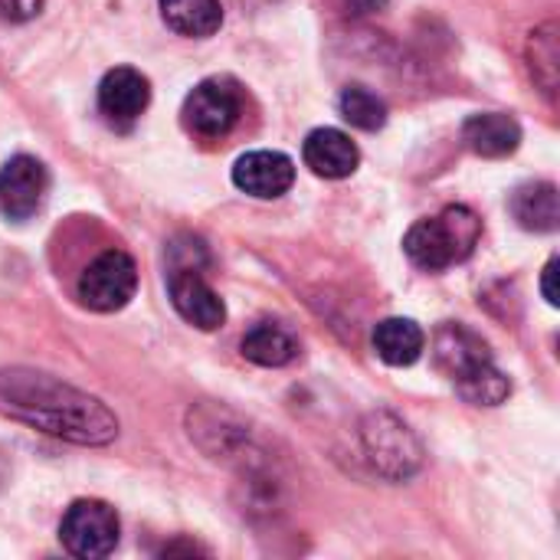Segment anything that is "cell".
I'll use <instances>...</instances> for the list:
<instances>
[{
	"mask_svg": "<svg viewBox=\"0 0 560 560\" xmlns=\"http://www.w3.org/2000/svg\"><path fill=\"white\" fill-rule=\"evenodd\" d=\"M0 413L79 446H105L118 436V420L102 400L36 371L0 374Z\"/></svg>",
	"mask_w": 560,
	"mask_h": 560,
	"instance_id": "obj_1",
	"label": "cell"
},
{
	"mask_svg": "<svg viewBox=\"0 0 560 560\" xmlns=\"http://www.w3.org/2000/svg\"><path fill=\"white\" fill-rule=\"evenodd\" d=\"M482 236V220L469 207H446L440 217L420 220L407 230L404 249L413 259V266L427 272L450 269L453 262H463Z\"/></svg>",
	"mask_w": 560,
	"mask_h": 560,
	"instance_id": "obj_2",
	"label": "cell"
},
{
	"mask_svg": "<svg viewBox=\"0 0 560 560\" xmlns=\"http://www.w3.org/2000/svg\"><path fill=\"white\" fill-rule=\"evenodd\" d=\"M118 535H121V525H118L115 509L105 502H95V499L72 502L59 525L62 548L72 558L82 560L108 558L118 545Z\"/></svg>",
	"mask_w": 560,
	"mask_h": 560,
	"instance_id": "obj_3",
	"label": "cell"
},
{
	"mask_svg": "<svg viewBox=\"0 0 560 560\" xmlns=\"http://www.w3.org/2000/svg\"><path fill=\"white\" fill-rule=\"evenodd\" d=\"M135 289H138L135 259L121 249H108L95 262L85 266L75 292H79V302L92 312H118L131 302Z\"/></svg>",
	"mask_w": 560,
	"mask_h": 560,
	"instance_id": "obj_4",
	"label": "cell"
},
{
	"mask_svg": "<svg viewBox=\"0 0 560 560\" xmlns=\"http://www.w3.org/2000/svg\"><path fill=\"white\" fill-rule=\"evenodd\" d=\"M243 115L240 89L226 79H207L184 98V125L200 138L226 135Z\"/></svg>",
	"mask_w": 560,
	"mask_h": 560,
	"instance_id": "obj_5",
	"label": "cell"
},
{
	"mask_svg": "<svg viewBox=\"0 0 560 560\" xmlns=\"http://www.w3.org/2000/svg\"><path fill=\"white\" fill-rule=\"evenodd\" d=\"M46 190H49V174L36 158L16 154L0 167V210H3V217L30 220L43 207Z\"/></svg>",
	"mask_w": 560,
	"mask_h": 560,
	"instance_id": "obj_6",
	"label": "cell"
},
{
	"mask_svg": "<svg viewBox=\"0 0 560 560\" xmlns=\"http://www.w3.org/2000/svg\"><path fill=\"white\" fill-rule=\"evenodd\" d=\"M364 446H368L371 463L381 472L397 476V479L400 476H410L413 466L420 463L417 440L410 436V430L400 420H394L387 413H377V417L368 420V427H364Z\"/></svg>",
	"mask_w": 560,
	"mask_h": 560,
	"instance_id": "obj_7",
	"label": "cell"
},
{
	"mask_svg": "<svg viewBox=\"0 0 560 560\" xmlns=\"http://www.w3.org/2000/svg\"><path fill=\"white\" fill-rule=\"evenodd\" d=\"M171 302L177 308V315L200 328V331H217L223 322H226V308H223V299L207 285V279L194 269V266H180L171 272Z\"/></svg>",
	"mask_w": 560,
	"mask_h": 560,
	"instance_id": "obj_8",
	"label": "cell"
},
{
	"mask_svg": "<svg viewBox=\"0 0 560 560\" xmlns=\"http://www.w3.org/2000/svg\"><path fill=\"white\" fill-rule=\"evenodd\" d=\"M295 180V164L282 151H249L233 164V184L256 197V200H276L282 197Z\"/></svg>",
	"mask_w": 560,
	"mask_h": 560,
	"instance_id": "obj_9",
	"label": "cell"
},
{
	"mask_svg": "<svg viewBox=\"0 0 560 560\" xmlns=\"http://www.w3.org/2000/svg\"><path fill=\"white\" fill-rule=\"evenodd\" d=\"M433 358H436V368L453 384H459V381H466L476 371H482V368L492 364L489 345L476 331H469L463 325H443L436 331V338H433Z\"/></svg>",
	"mask_w": 560,
	"mask_h": 560,
	"instance_id": "obj_10",
	"label": "cell"
},
{
	"mask_svg": "<svg viewBox=\"0 0 560 560\" xmlns=\"http://www.w3.org/2000/svg\"><path fill=\"white\" fill-rule=\"evenodd\" d=\"M148 102H151V85L138 69L118 66L105 72L98 85V108L112 125H131L148 108Z\"/></svg>",
	"mask_w": 560,
	"mask_h": 560,
	"instance_id": "obj_11",
	"label": "cell"
},
{
	"mask_svg": "<svg viewBox=\"0 0 560 560\" xmlns=\"http://www.w3.org/2000/svg\"><path fill=\"white\" fill-rule=\"evenodd\" d=\"M302 158L318 177H328V180L351 177L361 164L358 144L338 128H315L302 144Z\"/></svg>",
	"mask_w": 560,
	"mask_h": 560,
	"instance_id": "obj_12",
	"label": "cell"
},
{
	"mask_svg": "<svg viewBox=\"0 0 560 560\" xmlns=\"http://www.w3.org/2000/svg\"><path fill=\"white\" fill-rule=\"evenodd\" d=\"M463 138L482 158H509L522 144V128L512 115L479 112L463 125Z\"/></svg>",
	"mask_w": 560,
	"mask_h": 560,
	"instance_id": "obj_13",
	"label": "cell"
},
{
	"mask_svg": "<svg viewBox=\"0 0 560 560\" xmlns=\"http://www.w3.org/2000/svg\"><path fill=\"white\" fill-rule=\"evenodd\" d=\"M374 351L390 368H410L427 348V335L413 318H384L374 328Z\"/></svg>",
	"mask_w": 560,
	"mask_h": 560,
	"instance_id": "obj_14",
	"label": "cell"
},
{
	"mask_svg": "<svg viewBox=\"0 0 560 560\" xmlns=\"http://www.w3.org/2000/svg\"><path fill=\"white\" fill-rule=\"evenodd\" d=\"M243 358L259 368H285L299 358V341L276 322H259L243 335Z\"/></svg>",
	"mask_w": 560,
	"mask_h": 560,
	"instance_id": "obj_15",
	"label": "cell"
},
{
	"mask_svg": "<svg viewBox=\"0 0 560 560\" xmlns=\"http://www.w3.org/2000/svg\"><path fill=\"white\" fill-rule=\"evenodd\" d=\"M512 213H515V220H518L525 230H535V233H551V230H558V187H555V184H545V180L518 187L515 197H512Z\"/></svg>",
	"mask_w": 560,
	"mask_h": 560,
	"instance_id": "obj_16",
	"label": "cell"
},
{
	"mask_svg": "<svg viewBox=\"0 0 560 560\" xmlns=\"http://www.w3.org/2000/svg\"><path fill=\"white\" fill-rule=\"evenodd\" d=\"M161 16L174 33L194 39L213 36L223 23L220 0H161Z\"/></svg>",
	"mask_w": 560,
	"mask_h": 560,
	"instance_id": "obj_17",
	"label": "cell"
},
{
	"mask_svg": "<svg viewBox=\"0 0 560 560\" xmlns=\"http://www.w3.org/2000/svg\"><path fill=\"white\" fill-rule=\"evenodd\" d=\"M528 59H532V75L541 85L545 95L558 92V62H560V46H558V26L545 23L541 30L532 33L528 43Z\"/></svg>",
	"mask_w": 560,
	"mask_h": 560,
	"instance_id": "obj_18",
	"label": "cell"
},
{
	"mask_svg": "<svg viewBox=\"0 0 560 560\" xmlns=\"http://www.w3.org/2000/svg\"><path fill=\"white\" fill-rule=\"evenodd\" d=\"M338 108H341V118L348 125L361 128V131H377L387 121V105L371 89H364V85H348L341 92Z\"/></svg>",
	"mask_w": 560,
	"mask_h": 560,
	"instance_id": "obj_19",
	"label": "cell"
},
{
	"mask_svg": "<svg viewBox=\"0 0 560 560\" xmlns=\"http://www.w3.org/2000/svg\"><path fill=\"white\" fill-rule=\"evenodd\" d=\"M456 387H459V394H463L469 404H476V407H499V404L512 394L509 377H505L495 364H489V368L476 371L472 377L459 381Z\"/></svg>",
	"mask_w": 560,
	"mask_h": 560,
	"instance_id": "obj_20",
	"label": "cell"
},
{
	"mask_svg": "<svg viewBox=\"0 0 560 560\" xmlns=\"http://www.w3.org/2000/svg\"><path fill=\"white\" fill-rule=\"evenodd\" d=\"M43 10V0H0V20L7 23H26Z\"/></svg>",
	"mask_w": 560,
	"mask_h": 560,
	"instance_id": "obj_21",
	"label": "cell"
},
{
	"mask_svg": "<svg viewBox=\"0 0 560 560\" xmlns=\"http://www.w3.org/2000/svg\"><path fill=\"white\" fill-rule=\"evenodd\" d=\"M555 279H558V259H551L548 266H545V276H541V292H545V299H548V305H558V289H555Z\"/></svg>",
	"mask_w": 560,
	"mask_h": 560,
	"instance_id": "obj_22",
	"label": "cell"
}]
</instances>
